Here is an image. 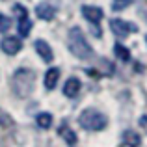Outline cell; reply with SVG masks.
Instances as JSON below:
<instances>
[{"mask_svg": "<svg viewBox=\"0 0 147 147\" xmlns=\"http://www.w3.org/2000/svg\"><path fill=\"white\" fill-rule=\"evenodd\" d=\"M54 13H56V9H54V6H50V4H39V6L36 7V15L39 19H43V21H52Z\"/></svg>", "mask_w": 147, "mask_h": 147, "instance_id": "obj_10", "label": "cell"}, {"mask_svg": "<svg viewBox=\"0 0 147 147\" xmlns=\"http://www.w3.org/2000/svg\"><path fill=\"white\" fill-rule=\"evenodd\" d=\"M114 52H115V56H117L119 60H123V61H129V60H130V52H129V49L123 47V45H119V43H115V45H114Z\"/></svg>", "mask_w": 147, "mask_h": 147, "instance_id": "obj_13", "label": "cell"}, {"mask_svg": "<svg viewBox=\"0 0 147 147\" xmlns=\"http://www.w3.org/2000/svg\"><path fill=\"white\" fill-rule=\"evenodd\" d=\"M60 132H63V138H65V142H67V145H75L76 140H78L76 134L73 132V130H69V129H63V130L60 129Z\"/></svg>", "mask_w": 147, "mask_h": 147, "instance_id": "obj_15", "label": "cell"}, {"mask_svg": "<svg viewBox=\"0 0 147 147\" xmlns=\"http://www.w3.org/2000/svg\"><path fill=\"white\" fill-rule=\"evenodd\" d=\"M132 0H112V9L114 11H123L127 6H130Z\"/></svg>", "mask_w": 147, "mask_h": 147, "instance_id": "obj_16", "label": "cell"}, {"mask_svg": "<svg viewBox=\"0 0 147 147\" xmlns=\"http://www.w3.org/2000/svg\"><path fill=\"white\" fill-rule=\"evenodd\" d=\"M11 28V19L9 17H6V15H2L0 13V34H4V32H7V30Z\"/></svg>", "mask_w": 147, "mask_h": 147, "instance_id": "obj_17", "label": "cell"}, {"mask_svg": "<svg viewBox=\"0 0 147 147\" xmlns=\"http://www.w3.org/2000/svg\"><path fill=\"white\" fill-rule=\"evenodd\" d=\"M123 145H140L142 144V138L140 134H136L134 130H125L123 132Z\"/></svg>", "mask_w": 147, "mask_h": 147, "instance_id": "obj_11", "label": "cell"}, {"mask_svg": "<svg viewBox=\"0 0 147 147\" xmlns=\"http://www.w3.org/2000/svg\"><path fill=\"white\" fill-rule=\"evenodd\" d=\"M60 80V69L58 67H50L47 73H45V88L47 90H54Z\"/></svg>", "mask_w": 147, "mask_h": 147, "instance_id": "obj_9", "label": "cell"}, {"mask_svg": "<svg viewBox=\"0 0 147 147\" xmlns=\"http://www.w3.org/2000/svg\"><path fill=\"white\" fill-rule=\"evenodd\" d=\"M17 30H19V36L21 37H26L30 34V30H32V21L28 17H22L17 24Z\"/></svg>", "mask_w": 147, "mask_h": 147, "instance_id": "obj_12", "label": "cell"}, {"mask_svg": "<svg viewBox=\"0 0 147 147\" xmlns=\"http://www.w3.org/2000/svg\"><path fill=\"white\" fill-rule=\"evenodd\" d=\"M0 49H2L6 54L13 56V54L21 52V49H22V41L19 39V37L7 36V37H4V39H2V43H0Z\"/></svg>", "mask_w": 147, "mask_h": 147, "instance_id": "obj_5", "label": "cell"}, {"mask_svg": "<svg viewBox=\"0 0 147 147\" xmlns=\"http://www.w3.org/2000/svg\"><path fill=\"white\" fill-rule=\"evenodd\" d=\"M80 88H82L80 80L75 78V76H71V78L63 84V95H65V97H69V99H73V97H76V95H78Z\"/></svg>", "mask_w": 147, "mask_h": 147, "instance_id": "obj_7", "label": "cell"}, {"mask_svg": "<svg viewBox=\"0 0 147 147\" xmlns=\"http://www.w3.org/2000/svg\"><path fill=\"white\" fill-rule=\"evenodd\" d=\"M82 15L91 24H97V22H100V19L104 17V11L97 6H82Z\"/></svg>", "mask_w": 147, "mask_h": 147, "instance_id": "obj_6", "label": "cell"}, {"mask_svg": "<svg viewBox=\"0 0 147 147\" xmlns=\"http://www.w3.org/2000/svg\"><path fill=\"white\" fill-rule=\"evenodd\" d=\"M78 123L82 125V129H86V130H102V129H106L108 119L102 112L95 110V108H88V110H84L82 114H80Z\"/></svg>", "mask_w": 147, "mask_h": 147, "instance_id": "obj_3", "label": "cell"}, {"mask_svg": "<svg viewBox=\"0 0 147 147\" xmlns=\"http://www.w3.org/2000/svg\"><path fill=\"white\" fill-rule=\"evenodd\" d=\"M15 95L17 97H28L34 90V73L30 69H19L13 75V82H11Z\"/></svg>", "mask_w": 147, "mask_h": 147, "instance_id": "obj_2", "label": "cell"}, {"mask_svg": "<svg viewBox=\"0 0 147 147\" xmlns=\"http://www.w3.org/2000/svg\"><path fill=\"white\" fill-rule=\"evenodd\" d=\"M37 125L41 127V129H50V125H52V115L47 114V112H43V114L37 115Z\"/></svg>", "mask_w": 147, "mask_h": 147, "instance_id": "obj_14", "label": "cell"}, {"mask_svg": "<svg viewBox=\"0 0 147 147\" xmlns=\"http://www.w3.org/2000/svg\"><path fill=\"white\" fill-rule=\"evenodd\" d=\"M145 41H147V36H145Z\"/></svg>", "mask_w": 147, "mask_h": 147, "instance_id": "obj_19", "label": "cell"}, {"mask_svg": "<svg viewBox=\"0 0 147 147\" xmlns=\"http://www.w3.org/2000/svg\"><path fill=\"white\" fill-rule=\"evenodd\" d=\"M67 45H69V50H71L76 58H80V60H88V58L93 56V50H91L90 43L86 41V37H84L82 30H80L78 26H73V28L69 30Z\"/></svg>", "mask_w": 147, "mask_h": 147, "instance_id": "obj_1", "label": "cell"}, {"mask_svg": "<svg viewBox=\"0 0 147 147\" xmlns=\"http://www.w3.org/2000/svg\"><path fill=\"white\" fill-rule=\"evenodd\" d=\"M110 28H112V32H114V36H117V37H127L130 32H136L138 26L132 24V22L123 21V19H112V21H110Z\"/></svg>", "mask_w": 147, "mask_h": 147, "instance_id": "obj_4", "label": "cell"}, {"mask_svg": "<svg viewBox=\"0 0 147 147\" xmlns=\"http://www.w3.org/2000/svg\"><path fill=\"white\" fill-rule=\"evenodd\" d=\"M34 49L37 50V54H39V56L43 58L45 61H52L54 54H52V49H50V45L47 43V41H43V39H37L36 43H34Z\"/></svg>", "mask_w": 147, "mask_h": 147, "instance_id": "obj_8", "label": "cell"}, {"mask_svg": "<svg viewBox=\"0 0 147 147\" xmlns=\"http://www.w3.org/2000/svg\"><path fill=\"white\" fill-rule=\"evenodd\" d=\"M13 13H15V15H17V17H19V19H22V17H26V9H24V7H22V6H21V4H17V6H15V7H13Z\"/></svg>", "mask_w": 147, "mask_h": 147, "instance_id": "obj_18", "label": "cell"}]
</instances>
